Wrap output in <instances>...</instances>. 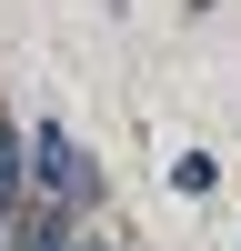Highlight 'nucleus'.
<instances>
[{
  "label": "nucleus",
  "instance_id": "3",
  "mask_svg": "<svg viewBox=\"0 0 241 251\" xmlns=\"http://www.w3.org/2000/svg\"><path fill=\"white\" fill-rule=\"evenodd\" d=\"M171 191H181V201H211V191H221V161L201 151V141H191V151H171Z\"/></svg>",
  "mask_w": 241,
  "mask_h": 251
},
{
  "label": "nucleus",
  "instance_id": "1",
  "mask_svg": "<svg viewBox=\"0 0 241 251\" xmlns=\"http://www.w3.org/2000/svg\"><path fill=\"white\" fill-rule=\"evenodd\" d=\"M20 201H40V211H71V221H100L111 171H100V151L71 131V121H50V111H40L30 131H20Z\"/></svg>",
  "mask_w": 241,
  "mask_h": 251
},
{
  "label": "nucleus",
  "instance_id": "2",
  "mask_svg": "<svg viewBox=\"0 0 241 251\" xmlns=\"http://www.w3.org/2000/svg\"><path fill=\"white\" fill-rule=\"evenodd\" d=\"M71 231H80L71 211H40V201H20V211H10V231H0V251H71Z\"/></svg>",
  "mask_w": 241,
  "mask_h": 251
},
{
  "label": "nucleus",
  "instance_id": "5",
  "mask_svg": "<svg viewBox=\"0 0 241 251\" xmlns=\"http://www.w3.org/2000/svg\"><path fill=\"white\" fill-rule=\"evenodd\" d=\"M0 231H10V211H0Z\"/></svg>",
  "mask_w": 241,
  "mask_h": 251
},
{
  "label": "nucleus",
  "instance_id": "4",
  "mask_svg": "<svg viewBox=\"0 0 241 251\" xmlns=\"http://www.w3.org/2000/svg\"><path fill=\"white\" fill-rule=\"evenodd\" d=\"M71 251H131V241H120V231H100V221H80V231H71Z\"/></svg>",
  "mask_w": 241,
  "mask_h": 251
}]
</instances>
